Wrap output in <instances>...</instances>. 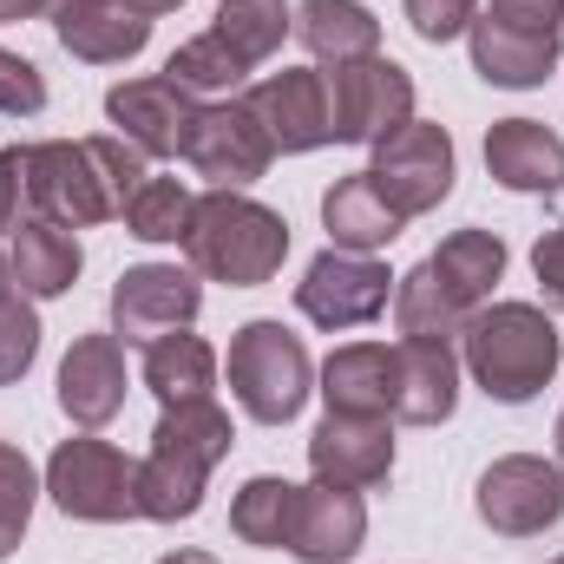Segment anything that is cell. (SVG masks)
<instances>
[{"label":"cell","instance_id":"74e56055","mask_svg":"<svg viewBox=\"0 0 564 564\" xmlns=\"http://www.w3.org/2000/svg\"><path fill=\"white\" fill-rule=\"evenodd\" d=\"M46 7H53V0H0V26H7V20H33V13H46Z\"/></svg>","mask_w":564,"mask_h":564},{"label":"cell","instance_id":"52a82bcc","mask_svg":"<svg viewBox=\"0 0 564 564\" xmlns=\"http://www.w3.org/2000/svg\"><path fill=\"white\" fill-rule=\"evenodd\" d=\"M276 144L263 132V119L250 112V99H217V106H197L191 132H184V164L197 177H210V191H243L270 171Z\"/></svg>","mask_w":564,"mask_h":564},{"label":"cell","instance_id":"2e32d148","mask_svg":"<svg viewBox=\"0 0 564 564\" xmlns=\"http://www.w3.org/2000/svg\"><path fill=\"white\" fill-rule=\"evenodd\" d=\"M250 112L263 119V132L276 151H322L335 144V119H328V79L308 66H282L250 93Z\"/></svg>","mask_w":564,"mask_h":564},{"label":"cell","instance_id":"ab89813d","mask_svg":"<svg viewBox=\"0 0 564 564\" xmlns=\"http://www.w3.org/2000/svg\"><path fill=\"white\" fill-rule=\"evenodd\" d=\"M158 564H217L210 552H171V558H158Z\"/></svg>","mask_w":564,"mask_h":564},{"label":"cell","instance_id":"f6af8a7d","mask_svg":"<svg viewBox=\"0 0 564 564\" xmlns=\"http://www.w3.org/2000/svg\"><path fill=\"white\" fill-rule=\"evenodd\" d=\"M53 7H59V0H53Z\"/></svg>","mask_w":564,"mask_h":564},{"label":"cell","instance_id":"4dcf8cb0","mask_svg":"<svg viewBox=\"0 0 564 564\" xmlns=\"http://www.w3.org/2000/svg\"><path fill=\"white\" fill-rule=\"evenodd\" d=\"M243 59L217 40V33H197V40H184L177 53H171V66H164V79H177L184 93H237L243 86Z\"/></svg>","mask_w":564,"mask_h":564},{"label":"cell","instance_id":"9a60e30c","mask_svg":"<svg viewBox=\"0 0 564 564\" xmlns=\"http://www.w3.org/2000/svg\"><path fill=\"white\" fill-rule=\"evenodd\" d=\"M106 119L119 126V139L139 144L144 158H184V132L197 119V93H184L177 79H126L106 93Z\"/></svg>","mask_w":564,"mask_h":564},{"label":"cell","instance_id":"ffe728a7","mask_svg":"<svg viewBox=\"0 0 564 564\" xmlns=\"http://www.w3.org/2000/svg\"><path fill=\"white\" fill-rule=\"evenodd\" d=\"M486 171L519 197H552L564 191V139L545 119H499L486 132Z\"/></svg>","mask_w":564,"mask_h":564},{"label":"cell","instance_id":"e575fe53","mask_svg":"<svg viewBox=\"0 0 564 564\" xmlns=\"http://www.w3.org/2000/svg\"><path fill=\"white\" fill-rule=\"evenodd\" d=\"M473 20H479V0H408V26L421 33L426 46H446V40H459Z\"/></svg>","mask_w":564,"mask_h":564},{"label":"cell","instance_id":"f1b7e54d","mask_svg":"<svg viewBox=\"0 0 564 564\" xmlns=\"http://www.w3.org/2000/svg\"><path fill=\"white\" fill-rule=\"evenodd\" d=\"M289 20H295V13H289L282 0H237V7H224V13H217V26H210V33H217L243 66H263V59L282 46Z\"/></svg>","mask_w":564,"mask_h":564},{"label":"cell","instance_id":"f546056e","mask_svg":"<svg viewBox=\"0 0 564 564\" xmlns=\"http://www.w3.org/2000/svg\"><path fill=\"white\" fill-rule=\"evenodd\" d=\"M191 210H197V197H191L177 177H144L139 197L126 204V230H132L139 243H184Z\"/></svg>","mask_w":564,"mask_h":564},{"label":"cell","instance_id":"44dd1931","mask_svg":"<svg viewBox=\"0 0 564 564\" xmlns=\"http://www.w3.org/2000/svg\"><path fill=\"white\" fill-rule=\"evenodd\" d=\"M459 408V361L453 341H401L394 348V421L440 426Z\"/></svg>","mask_w":564,"mask_h":564},{"label":"cell","instance_id":"603a6c76","mask_svg":"<svg viewBox=\"0 0 564 564\" xmlns=\"http://www.w3.org/2000/svg\"><path fill=\"white\" fill-rule=\"evenodd\" d=\"M421 270H426V282L453 302V315L466 322L473 308L492 302V289H499V276H506V243H499L492 230H453Z\"/></svg>","mask_w":564,"mask_h":564},{"label":"cell","instance_id":"d4e9b609","mask_svg":"<svg viewBox=\"0 0 564 564\" xmlns=\"http://www.w3.org/2000/svg\"><path fill=\"white\" fill-rule=\"evenodd\" d=\"M289 33L322 59V66H348V59H368L381 53V20L361 7V0H302Z\"/></svg>","mask_w":564,"mask_h":564},{"label":"cell","instance_id":"6da1fadb","mask_svg":"<svg viewBox=\"0 0 564 564\" xmlns=\"http://www.w3.org/2000/svg\"><path fill=\"white\" fill-rule=\"evenodd\" d=\"M230 414L217 401L164 408L151 426V453L139 459V519L177 525L204 506V479L217 459H230Z\"/></svg>","mask_w":564,"mask_h":564},{"label":"cell","instance_id":"484cf974","mask_svg":"<svg viewBox=\"0 0 564 564\" xmlns=\"http://www.w3.org/2000/svg\"><path fill=\"white\" fill-rule=\"evenodd\" d=\"M13 282L26 289V295H40V302H53V295H66L79 270H86V250H79V237L66 230V224H53V217H33V224H20L13 230Z\"/></svg>","mask_w":564,"mask_h":564},{"label":"cell","instance_id":"9c48e42d","mask_svg":"<svg viewBox=\"0 0 564 564\" xmlns=\"http://www.w3.org/2000/svg\"><path fill=\"white\" fill-rule=\"evenodd\" d=\"M479 519L499 539H539L564 519V466L539 453H506L479 473Z\"/></svg>","mask_w":564,"mask_h":564},{"label":"cell","instance_id":"7c38bea8","mask_svg":"<svg viewBox=\"0 0 564 564\" xmlns=\"http://www.w3.org/2000/svg\"><path fill=\"white\" fill-rule=\"evenodd\" d=\"M33 184H40V217H53L66 230H86V224L119 217L112 177L93 158V144H73V139L33 144Z\"/></svg>","mask_w":564,"mask_h":564},{"label":"cell","instance_id":"d590c367","mask_svg":"<svg viewBox=\"0 0 564 564\" xmlns=\"http://www.w3.org/2000/svg\"><path fill=\"white\" fill-rule=\"evenodd\" d=\"M40 106H46V79H40V66L0 46V112H7V119H33Z\"/></svg>","mask_w":564,"mask_h":564},{"label":"cell","instance_id":"277c9868","mask_svg":"<svg viewBox=\"0 0 564 564\" xmlns=\"http://www.w3.org/2000/svg\"><path fill=\"white\" fill-rule=\"evenodd\" d=\"M230 394L250 421L289 426L302 414V401L315 394V368L302 335H289L282 322H243L230 335Z\"/></svg>","mask_w":564,"mask_h":564},{"label":"cell","instance_id":"8d00e7d4","mask_svg":"<svg viewBox=\"0 0 564 564\" xmlns=\"http://www.w3.org/2000/svg\"><path fill=\"white\" fill-rule=\"evenodd\" d=\"M532 276H539V289H545V302L564 308V224L539 237V250H532Z\"/></svg>","mask_w":564,"mask_h":564},{"label":"cell","instance_id":"1f68e13d","mask_svg":"<svg viewBox=\"0 0 564 564\" xmlns=\"http://www.w3.org/2000/svg\"><path fill=\"white\" fill-rule=\"evenodd\" d=\"M33 499H40V473H33V459H26L13 440H0V558L20 552L26 519H33Z\"/></svg>","mask_w":564,"mask_h":564},{"label":"cell","instance_id":"5b68a950","mask_svg":"<svg viewBox=\"0 0 564 564\" xmlns=\"http://www.w3.org/2000/svg\"><path fill=\"white\" fill-rule=\"evenodd\" d=\"M46 492L66 519H86V525H119V519H139V466L79 433V440H59L53 459H46Z\"/></svg>","mask_w":564,"mask_h":564},{"label":"cell","instance_id":"ba28073f","mask_svg":"<svg viewBox=\"0 0 564 564\" xmlns=\"http://www.w3.org/2000/svg\"><path fill=\"white\" fill-rule=\"evenodd\" d=\"M368 177H375V191H381L401 217L440 210L446 191H453V139H446V126H426V119L394 126L388 139L375 144Z\"/></svg>","mask_w":564,"mask_h":564},{"label":"cell","instance_id":"ac0fdd59","mask_svg":"<svg viewBox=\"0 0 564 564\" xmlns=\"http://www.w3.org/2000/svg\"><path fill=\"white\" fill-rule=\"evenodd\" d=\"M368 539V506L361 492L348 486H302L295 499V532H289V552L302 564H348Z\"/></svg>","mask_w":564,"mask_h":564},{"label":"cell","instance_id":"b9f144b4","mask_svg":"<svg viewBox=\"0 0 564 564\" xmlns=\"http://www.w3.org/2000/svg\"><path fill=\"white\" fill-rule=\"evenodd\" d=\"M552 440H558V466H564V414H558V433H552Z\"/></svg>","mask_w":564,"mask_h":564},{"label":"cell","instance_id":"83f0119b","mask_svg":"<svg viewBox=\"0 0 564 564\" xmlns=\"http://www.w3.org/2000/svg\"><path fill=\"white\" fill-rule=\"evenodd\" d=\"M295 499L302 486H289L276 473L250 479L237 499H230V532L243 545H263V552H289V532H295Z\"/></svg>","mask_w":564,"mask_h":564},{"label":"cell","instance_id":"cb8c5ba5","mask_svg":"<svg viewBox=\"0 0 564 564\" xmlns=\"http://www.w3.org/2000/svg\"><path fill=\"white\" fill-rule=\"evenodd\" d=\"M322 401L328 414H394V348L388 341H348L322 361Z\"/></svg>","mask_w":564,"mask_h":564},{"label":"cell","instance_id":"60d3db41","mask_svg":"<svg viewBox=\"0 0 564 564\" xmlns=\"http://www.w3.org/2000/svg\"><path fill=\"white\" fill-rule=\"evenodd\" d=\"M7 295H13V263L0 257V302H7Z\"/></svg>","mask_w":564,"mask_h":564},{"label":"cell","instance_id":"30bf717a","mask_svg":"<svg viewBox=\"0 0 564 564\" xmlns=\"http://www.w3.org/2000/svg\"><path fill=\"white\" fill-rule=\"evenodd\" d=\"M394 302V276H388V263H375V257H355V250H322L315 263H308V276L295 282V308L315 322V328H361V322H375L381 308Z\"/></svg>","mask_w":564,"mask_h":564},{"label":"cell","instance_id":"836d02e7","mask_svg":"<svg viewBox=\"0 0 564 564\" xmlns=\"http://www.w3.org/2000/svg\"><path fill=\"white\" fill-rule=\"evenodd\" d=\"M33 355H40V315L20 295H7L0 302V388H13L33 368Z\"/></svg>","mask_w":564,"mask_h":564},{"label":"cell","instance_id":"7bdbcfd3","mask_svg":"<svg viewBox=\"0 0 564 564\" xmlns=\"http://www.w3.org/2000/svg\"><path fill=\"white\" fill-rule=\"evenodd\" d=\"M224 7H237V0H224Z\"/></svg>","mask_w":564,"mask_h":564},{"label":"cell","instance_id":"ee69618b","mask_svg":"<svg viewBox=\"0 0 564 564\" xmlns=\"http://www.w3.org/2000/svg\"><path fill=\"white\" fill-rule=\"evenodd\" d=\"M552 564H564V558H552Z\"/></svg>","mask_w":564,"mask_h":564},{"label":"cell","instance_id":"4316f807","mask_svg":"<svg viewBox=\"0 0 564 564\" xmlns=\"http://www.w3.org/2000/svg\"><path fill=\"white\" fill-rule=\"evenodd\" d=\"M144 388L158 394V408L210 401V388H217V355H210V341L191 335V328L151 341V348H144Z\"/></svg>","mask_w":564,"mask_h":564},{"label":"cell","instance_id":"4fadbf2b","mask_svg":"<svg viewBox=\"0 0 564 564\" xmlns=\"http://www.w3.org/2000/svg\"><path fill=\"white\" fill-rule=\"evenodd\" d=\"M473 40V73L486 86H506V93H525V86H545V73L558 66L564 26L552 20H506V13H479L466 26Z\"/></svg>","mask_w":564,"mask_h":564},{"label":"cell","instance_id":"e0dca14e","mask_svg":"<svg viewBox=\"0 0 564 564\" xmlns=\"http://www.w3.org/2000/svg\"><path fill=\"white\" fill-rule=\"evenodd\" d=\"M53 33L73 59L86 66H126L139 59L144 40H151V20L132 13L126 0H59L53 7Z\"/></svg>","mask_w":564,"mask_h":564},{"label":"cell","instance_id":"7402d4cb","mask_svg":"<svg viewBox=\"0 0 564 564\" xmlns=\"http://www.w3.org/2000/svg\"><path fill=\"white\" fill-rule=\"evenodd\" d=\"M322 230H328V243H335V250L375 257V250H388V243L408 230V217L375 191V177H368V171H348V177H335V184H328V197H322Z\"/></svg>","mask_w":564,"mask_h":564},{"label":"cell","instance_id":"d6a6232c","mask_svg":"<svg viewBox=\"0 0 564 564\" xmlns=\"http://www.w3.org/2000/svg\"><path fill=\"white\" fill-rule=\"evenodd\" d=\"M40 217V184H33V144L0 151V230H20Z\"/></svg>","mask_w":564,"mask_h":564},{"label":"cell","instance_id":"8992f818","mask_svg":"<svg viewBox=\"0 0 564 564\" xmlns=\"http://www.w3.org/2000/svg\"><path fill=\"white\" fill-rule=\"evenodd\" d=\"M328 79V119H335V144H381L394 126L414 119V79L408 66L368 53V59H348Z\"/></svg>","mask_w":564,"mask_h":564},{"label":"cell","instance_id":"3957f363","mask_svg":"<svg viewBox=\"0 0 564 564\" xmlns=\"http://www.w3.org/2000/svg\"><path fill=\"white\" fill-rule=\"evenodd\" d=\"M184 257L191 270L230 289H263L289 257V224L282 210L243 197V191H204L184 230Z\"/></svg>","mask_w":564,"mask_h":564},{"label":"cell","instance_id":"8fae6325","mask_svg":"<svg viewBox=\"0 0 564 564\" xmlns=\"http://www.w3.org/2000/svg\"><path fill=\"white\" fill-rule=\"evenodd\" d=\"M204 308V289L197 270H177V263H139L112 282V335L126 341H164L177 328H191Z\"/></svg>","mask_w":564,"mask_h":564},{"label":"cell","instance_id":"5bb4252c","mask_svg":"<svg viewBox=\"0 0 564 564\" xmlns=\"http://www.w3.org/2000/svg\"><path fill=\"white\" fill-rule=\"evenodd\" d=\"M308 473L322 486L368 492L394 473V426L388 414H328L308 433Z\"/></svg>","mask_w":564,"mask_h":564},{"label":"cell","instance_id":"d6986e66","mask_svg":"<svg viewBox=\"0 0 564 564\" xmlns=\"http://www.w3.org/2000/svg\"><path fill=\"white\" fill-rule=\"evenodd\" d=\"M59 408L73 426H106L126 408V348L119 335H79L59 361Z\"/></svg>","mask_w":564,"mask_h":564},{"label":"cell","instance_id":"7a4b0ae2","mask_svg":"<svg viewBox=\"0 0 564 564\" xmlns=\"http://www.w3.org/2000/svg\"><path fill=\"white\" fill-rule=\"evenodd\" d=\"M459 355H466V375H473L492 401L519 408V401H532V394L558 375L564 341H558V328H552V315H545L539 302H486V308L466 315Z\"/></svg>","mask_w":564,"mask_h":564},{"label":"cell","instance_id":"f35d334b","mask_svg":"<svg viewBox=\"0 0 564 564\" xmlns=\"http://www.w3.org/2000/svg\"><path fill=\"white\" fill-rule=\"evenodd\" d=\"M126 7H132V13H144V20H158V13H177L184 0H126Z\"/></svg>","mask_w":564,"mask_h":564}]
</instances>
